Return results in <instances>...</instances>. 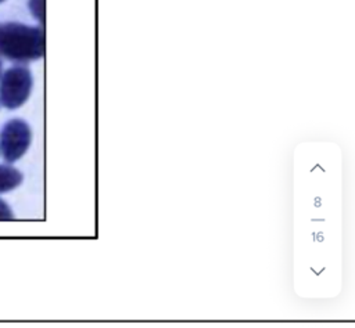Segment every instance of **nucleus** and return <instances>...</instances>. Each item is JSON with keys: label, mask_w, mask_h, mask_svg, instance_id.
I'll return each instance as SVG.
<instances>
[{"label": "nucleus", "mask_w": 355, "mask_h": 328, "mask_svg": "<svg viewBox=\"0 0 355 328\" xmlns=\"http://www.w3.org/2000/svg\"><path fill=\"white\" fill-rule=\"evenodd\" d=\"M44 55V30L19 22L0 24V57L25 64Z\"/></svg>", "instance_id": "nucleus-1"}, {"label": "nucleus", "mask_w": 355, "mask_h": 328, "mask_svg": "<svg viewBox=\"0 0 355 328\" xmlns=\"http://www.w3.org/2000/svg\"><path fill=\"white\" fill-rule=\"evenodd\" d=\"M33 78L25 66H11L0 78V104L8 109L19 108L31 95Z\"/></svg>", "instance_id": "nucleus-2"}, {"label": "nucleus", "mask_w": 355, "mask_h": 328, "mask_svg": "<svg viewBox=\"0 0 355 328\" xmlns=\"http://www.w3.org/2000/svg\"><path fill=\"white\" fill-rule=\"evenodd\" d=\"M32 141V130L22 119H11L0 131V151L8 163L22 158Z\"/></svg>", "instance_id": "nucleus-3"}, {"label": "nucleus", "mask_w": 355, "mask_h": 328, "mask_svg": "<svg viewBox=\"0 0 355 328\" xmlns=\"http://www.w3.org/2000/svg\"><path fill=\"white\" fill-rule=\"evenodd\" d=\"M24 180L22 173L8 165H0V194L10 192L17 188Z\"/></svg>", "instance_id": "nucleus-4"}, {"label": "nucleus", "mask_w": 355, "mask_h": 328, "mask_svg": "<svg viewBox=\"0 0 355 328\" xmlns=\"http://www.w3.org/2000/svg\"><path fill=\"white\" fill-rule=\"evenodd\" d=\"M28 7H29V11L32 12V15L40 24H44V0H29Z\"/></svg>", "instance_id": "nucleus-5"}, {"label": "nucleus", "mask_w": 355, "mask_h": 328, "mask_svg": "<svg viewBox=\"0 0 355 328\" xmlns=\"http://www.w3.org/2000/svg\"><path fill=\"white\" fill-rule=\"evenodd\" d=\"M14 219V213L11 208L0 198V220H11Z\"/></svg>", "instance_id": "nucleus-6"}, {"label": "nucleus", "mask_w": 355, "mask_h": 328, "mask_svg": "<svg viewBox=\"0 0 355 328\" xmlns=\"http://www.w3.org/2000/svg\"><path fill=\"white\" fill-rule=\"evenodd\" d=\"M0 75H1V61H0Z\"/></svg>", "instance_id": "nucleus-7"}, {"label": "nucleus", "mask_w": 355, "mask_h": 328, "mask_svg": "<svg viewBox=\"0 0 355 328\" xmlns=\"http://www.w3.org/2000/svg\"><path fill=\"white\" fill-rule=\"evenodd\" d=\"M3 1H4V0H0V3H3Z\"/></svg>", "instance_id": "nucleus-8"}]
</instances>
